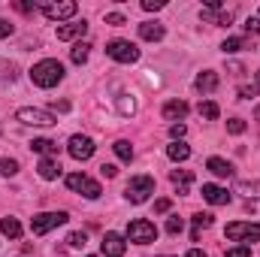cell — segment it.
<instances>
[{"mask_svg":"<svg viewBox=\"0 0 260 257\" xmlns=\"http://www.w3.org/2000/svg\"><path fill=\"white\" fill-rule=\"evenodd\" d=\"M239 194H245V197L257 200V197H260V182H242V185H239Z\"/></svg>","mask_w":260,"mask_h":257,"instance_id":"f546056e","label":"cell"},{"mask_svg":"<svg viewBox=\"0 0 260 257\" xmlns=\"http://www.w3.org/2000/svg\"><path fill=\"white\" fill-rule=\"evenodd\" d=\"M12 30H15V27H12V24H9L6 18H0V40H6V37H12Z\"/></svg>","mask_w":260,"mask_h":257,"instance_id":"60d3db41","label":"cell"},{"mask_svg":"<svg viewBox=\"0 0 260 257\" xmlns=\"http://www.w3.org/2000/svg\"><path fill=\"white\" fill-rule=\"evenodd\" d=\"M67 188L76 191V194H82L85 200H97V197L103 194L100 191V185H97L94 179H88L85 173H70V176H67Z\"/></svg>","mask_w":260,"mask_h":257,"instance_id":"5b68a950","label":"cell"},{"mask_svg":"<svg viewBox=\"0 0 260 257\" xmlns=\"http://www.w3.org/2000/svg\"><path fill=\"white\" fill-rule=\"evenodd\" d=\"M112 148H115L118 160H124V164H130V160H133V145H130L127 139H118V142H115Z\"/></svg>","mask_w":260,"mask_h":257,"instance_id":"d4e9b609","label":"cell"},{"mask_svg":"<svg viewBox=\"0 0 260 257\" xmlns=\"http://www.w3.org/2000/svg\"><path fill=\"white\" fill-rule=\"evenodd\" d=\"M100 173H103L106 179H112V176H115L118 170H115V164H103V167H100Z\"/></svg>","mask_w":260,"mask_h":257,"instance_id":"ee69618b","label":"cell"},{"mask_svg":"<svg viewBox=\"0 0 260 257\" xmlns=\"http://www.w3.org/2000/svg\"><path fill=\"white\" fill-rule=\"evenodd\" d=\"M88 52H91V46H88V43H76V46H73V52H70L73 64H85V61H88Z\"/></svg>","mask_w":260,"mask_h":257,"instance_id":"484cf974","label":"cell"},{"mask_svg":"<svg viewBox=\"0 0 260 257\" xmlns=\"http://www.w3.org/2000/svg\"><path fill=\"white\" fill-rule=\"evenodd\" d=\"M185 257H206V251H203V248H191Z\"/></svg>","mask_w":260,"mask_h":257,"instance_id":"f6af8a7d","label":"cell"},{"mask_svg":"<svg viewBox=\"0 0 260 257\" xmlns=\"http://www.w3.org/2000/svg\"><path fill=\"white\" fill-rule=\"evenodd\" d=\"M185 115H188V103H185V100H170V103H164V118H167V121L179 124V121H185Z\"/></svg>","mask_w":260,"mask_h":257,"instance_id":"4fadbf2b","label":"cell"},{"mask_svg":"<svg viewBox=\"0 0 260 257\" xmlns=\"http://www.w3.org/2000/svg\"><path fill=\"white\" fill-rule=\"evenodd\" d=\"M254 118H257V121H260V106H257V112H254Z\"/></svg>","mask_w":260,"mask_h":257,"instance_id":"c3c4849f","label":"cell"},{"mask_svg":"<svg viewBox=\"0 0 260 257\" xmlns=\"http://www.w3.org/2000/svg\"><path fill=\"white\" fill-rule=\"evenodd\" d=\"M37 170H40V179H46V182H55V179L61 176V164H58V157H43Z\"/></svg>","mask_w":260,"mask_h":257,"instance_id":"e0dca14e","label":"cell"},{"mask_svg":"<svg viewBox=\"0 0 260 257\" xmlns=\"http://www.w3.org/2000/svg\"><path fill=\"white\" fill-rule=\"evenodd\" d=\"M203 200L212 203V206H227L230 203V194H227V188H221V185H203Z\"/></svg>","mask_w":260,"mask_h":257,"instance_id":"5bb4252c","label":"cell"},{"mask_svg":"<svg viewBox=\"0 0 260 257\" xmlns=\"http://www.w3.org/2000/svg\"><path fill=\"white\" fill-rule=\"evenodd\" d=\"M106 24H112V27H121V24H127V18H124L121 12H109V15H106Z\"/></svg>","mask_w":260,"mask_h":257,"instance_id":"e575fe53","label":"cell"},{"mask_svg":"<svg viewBox=\"0 0 260 257\" xmlns=\"http://www.w3.org/2000/svg\"><path fill=\"white\" fill-rule=\"evenodd\" d=\"M0 233L9 236V239H18V236H21V224H18V218H12V215L0 218Z\"/></svg>","mask_w":260,"mask_h":257,"instance_id":"44dd1931","label":"cell"},{"mask_svg":"<svg viewBox=\"0 0 260 257\" xmlns=\"http://www.w3.org/2000/svg\"><path fill=\"white\" fill-rule=\"evenodd\" d=\"M30 148H34V151H40V154H49V157H52V154H58V142H52V139H46V136L34 139V142H30Z\"/></svg>","mask_w":260,"mask_h":257,"instance_id":"7402d4cb","label":"cell"},{"mask_svg":"<svg viewBox=\"0 0 260 257\" xmlns=\"http://www.w3.org/2000/svg\"><path fill=\"white\" fill-rule=\"evenodd\" d=\"M194 88L200 91V94H212V91L218 88V73H212V70H203V73L197 76Z\"/></svg>","mask_w":260,"mask_h":257,"instance_id":"ac0fdd59","label":"cell"},{"mask_svg":"<svg viewBox=\"0 0 260 257\" xmlns=\"http://www.w3.org/2000/svg\"><path fill=\"white\" fill-rule=\"evenodd\" d=\"M170 133H173V139H182V136L188 133V127H185V124L179 121V124H173V127H170Z\"/></svg>","mask_w":260,"mask_h":257,"instance_id":"b9f144b4","label":"cell"},{"mask_svg":"<svg viewBox=\"0 0 260 257\" xmlns=\"http://www.w3.org/2000/svg\"><path fill=\"white\" fill-rule=\"evenodd\" d=\"M61 79H64V64L55 58H46V61L34 64V70H30V82L37 88H55Z\"/></svg>","mask_w":260,"mask_h":257,"instance_id":"6da1fadb","label":"cell"},{"mask_svg":"<svg viewBox=\"0 0 260 257\" xmlns=\"http://www.w3.org/2000/svg\"><path fill=\"white\" fill-rule=\"evenodd\" d=\"M67 242H70L73 248H82V245L88 242V233H82V230H76V233H70V236H67Z\"/></svg>","mask_w":260,"mask_h":257,"instance_id":"1f68e13d","label":"cell"},{"mask_svg":"<svg viewBox=\"0 0 260 257\" xmlns=\"http://www.w3.org/2000/svg\"><path fill=\"white\" fill-rule=\"evenodd\" d=\"M170 182H173V188L179 194H188L191 185H194V176H191V170H173L170 173Z\"/></svg>","mask_w":260,"mask_h":257,"instance_id":"2e32d148","label":"cell"},{"mask_svg":"<svg viewBox=\"0 0 260 257\" xmlns=\"http://www.w3.org/2000/svg\"><path fill=\"white\" fill-rule=\"evenodd\" d=\"M67 212H43V215H34V221H30V233L34 236H43V233H49V230H55V227H61L67 224Z\"/></svg>","mask_w":260,"mask_h":257,"instance_id":"8992f818","label":"cell"},{"mask_svg":"<svg viewBox=\"0 0 260 257\" xmlns=\"http://www.w3.org/2000/svg\"><path fill=\"white\" fill-rule=\"evenodd\" d=\"M55 109H58V112H67V109H70V103H67V100H61V103H55Z\"/></svg>","mask_w":260,"mask_h":257,"instance_id":"7dc6e473","label":"cell"},{"mask_svg":"<svg viewBox=\"0 0 260 257\" xmlns=\"http://www.w3.org/2000/svg\"><path fill=\"white\" fill-rule=\"evenodd\" d=\"M106 55H109L112 61H118V64H133V61H139V49H136L130 40H112V43L106 46Z\"/></svg>","mask_w":260,"mask_h":257,"instance_id":"52a82bcc","label":"cell"},{"mask_svg":"<svg viewBox=\"0 0 260 257\" xmlns=\"http://www.w3.org/2000/svg\"><path fill=\"white\" fill-rule=\"evenodd\" d=\"M91 257H94V254H91Z\"/></svg>","mask_w":260,"mask_h":257,"instance_id":"f907efd6","label":"cell"},{"mask_svg":"<svg viewBox=\"0 0 260 257\" xmlns=\"http://www.w3.org/2000/svg\"><path fill=\"white\" fill-rule=\"evenodd\" d=\"M15 118L21 124H30V127H52V124H58V118L49 109H34V106H21L15 112Z\"/></svg>","mask_w":260,"mask_h":257,"instance_id":"3957f363","label":"cell"},{"mask_svg":"<svg viewBox=\"0 0 260 257\" xmlns=\"http://www.w3.org/2000/svg\"><path fill=\"white\" fill-rule=\"evenodd\" d=\"M245 46H248V40H242V37H227V40L221 43L224 55H236V52H242Z\"/></svg>","mask_w":260,"mask_h":257,"instance_id":"cb8c5ba5","label":"cell"},{"mask_svg":"<svg viewBox=\"0 0 260 257\" xmlns=\"http://www.w3.org/2000/svg\"><path fill=\"white\" fill-rule=\"evenodd\" d=\"M206 167H209L218 179H230V176H233V164H230V160H224V157H209V160H206Z\"/></svg>","mask_w":260,"mask_h":257,"instance_id":"ffe728a7","label":"cell"},{"mask_svg":"<svg viewBox=\"0 0 260 257\" xmlns=\"http://www.w3.org/2000/svg\"><path fill=\"white\" fill-rule=\"evenodd\" d=\"M151 194H154V179L151 176H133L127 182V188H124V197L130 203H145Z\"/></svg>","mask_w":260,"mask_h":257,"instance_id":"277c9868","label":"cell"},{"mask_svg":"<svg viewBox=\"0 0 260 257\" xmlns=\"http://www.w3.org/2000/svg\"><path fill=\"white\" fill-rule=\"evenodd\" d=\"M94 139L91 136H82V133H76V136H70V142H67V151H70V157H76V160H88L91 154H94Z\"/></svg>","mask_w":260,"mask_h":257,"instance_id":"9c48e42d","label":"cell"},{"mask_svg":"<svg viewBox=\"0 0 260 257\" xmlns=\"http://www.w3.org/2000/svg\"><path fill=\"white\" fill-rule=\"evenodd\" d=\"M142 9H148V12H157V9H164V0H142Z\"/></svg>","mask_w":260,"mask_h":257,"instance_id":"f35d334b","label":"cell"},{"mask_svg":"<svg viewBox=\"0 0 260 257\" xmlns=\"http://www.w3.org/2000/svg\"><path fill=\"white\" fill-rule=\"evenodd\" d=\"M200 18H203V21H209V24H218V27H227V24L233 21V12H230V9H209V6H203V12H200Z\"/></svg>","mask_w":260,"mask_h":257,"instance_id":"7c38bea8","label":"cell"},{"mask_svg":"<svg viewBox=\"0 0 260 257\" xmlns=\"http://www.w3.org/2000/svg\"><path fill=\"white\" fill-rule=\"evenodd\" d=\"M85 30H88V24H85V21L61 24V27H58V40H79V37H85Z\"/></svg>","mask_w":260,"mask_h":257,"instance_id":"d6986e66","label":"cell"},{"mask_svg":"<svg viewBox=\"0 0 260 257\" xmlns=\"http://www.w3.org/2000/svg\"><path fill=\"white\" fill-rule=\"evenodd\" d=\"M257 88H260V73H257Z\"/></svg>","mask_w":260,"mask_h":257,"instance_id":"681fc988","label":"cell"},{"mask_svg":"<svg viewBox=\"0 0 260 257\" xmlns=\"http://www.w3.org/2000/svg\"><path fill=\"white\" fill-rule=\"evenodd\" d=\"M257 85H242V88H239V97H242V100H251V97H257Z\"/></svg>","mask_w":260,"mask_h":257,"instance_id":"d590c367","label":"cell"},{"mask_svg":"<svg viewBox=\"0 0 260 257\" xmlns=\"http://www.w3.org/2000/svg\"><path fill=\"white\" fill-rule=\"evenodd\" d=\"M154 239H157V227H154L151 221L136 218V221L127 224V242H133V245H148V242H154Z\"/></svg>","mask_w":260,"mask_h":257,"instance_id":"7a4b0ae2","label":"cell"},{"mask_svg":"<svg viewBox=\"0 0 260 257\" xmlns=\"http://www.w3.org/2000/svg\"><path fill=\"white\" fill-rule=\"evenodd\" d=\"M245 30H248V34H260V15H248Z\"/></svg>","mask_w":260,"mask_h":257,"instance_id":"74e56055","label":"cell"},{"mask_svg":"<svg viewBox=\"0 0 260 257\" xmlns=\"http://www.w3.org/2000/svg\"><path fill=\"white\" fill-rule=\"evenodd\" d=\"M15 9H18V12H24V15L37 12V6H34V3H27V0H18V3H15Z\"/></svg>","mask_w":260,"mask_h":257,"instance_id":"ab89813d","label":"cell"},{"mask_svg":"<svg viewBox=\"0 0 260 257\" xmlns=\"http://www.w3.org/2000/svg\"><path fill=\"white\" fill-rule=\"evenodd\" d=\"M15 76H18V67L9 61H0V82H15Z\"/></svg>","mask_w":260,"mask_h":257,"instance_id":"83f0119b","label":"cell"},{"mask_svg":"<svg viewBox=\"0 0 260 257\" xmlns=\"http://www.w3.org/2000/svg\"><path fill=\"white\" fill-rule=\"evenodd\" d=\"M230 73L233 76H242V64H230Z\"/></svg>","mask_w":260,"mask_h":257,"instance_id":"bcb514c9","label":"cell"},{"mask_svg":"<svg viewBox=\"0 0 260 257\" xmlns=\"http://www.w3.org/2000/svg\"><path fill=\"white\" fill-rule=\"evenodd\" d=\"M194 227L200 230V227H212V215L209 212H197L194 215Z\"/></svg>","mask_w":260,"mask_h":257,"instance_id":"d6a6232c","label":"cell"},{"mask_svg":"<svg viewBox=\"0 0 260 257\" xmlns=\"http://www.w3.org/2000/svg\"><path fill=\"white\" fill-rule=\"evenodd\" d=\"M182 230H185V221H182L179 215H170V218H167V233L176 236V233H182Z\"/></svg>","mask_w":260,"mask_h":257,"instance_id":"4dcf8cb0","label":"cell"},{"mask_svg":"<svg viewBox=\"0 0 260 257\" xmlns=\"http://www.w3.org/2000/svg\"><path fill=\"white\" fill-rule=\"evenodd\" d=\"M43 15L52 21H64L76 15V3L73 0H58V3H43Z\"/></svg>","mask_w":260,"mask_h":257,"instance_id":"30bf717a","label":"cell"},{"mask_svg":"<svg viewBox=\"0 0 260 257\" xmlns=\"http://www.w3.org/2000/svg\"><path fill=\"white\" fill-rule=\"evenodd\" d=\"M164 34H167V27H164L160 21H142V24H139V37H142V40H148V43L164 40Z\"/></svg>","mask_w":260,"mask_h":257,"instance_id":"9a60e30c","label":"cell"},{"mask_svg":"<svg viewBox=\"0 0 260 257\" xmlns=\"http://www.w3.org/2000/svg\"><path fill=\"white\" fill-rule=\"evenodd\" d=\"M100 248H103V257H124L127 239H124L121 233H106L103 242H100Z\"/></svg>","mask_w":260,"mask_h":257,"instance_id":"8fae6325","label":"cell"},{"mask_svg":"<svg viewBox=\"0 0 260 257\" xmlns=\"http://www.w3.org/2000/svg\"><path fill=\"white\" fill-rule=\"evenodd\" d=\"M197 112H200V115H203V118H206V121H215V118H218V112H221V109H218V103H212V100H203V103H200V109H197Z\"/></svg>","mask_w":260,"mask_h":257,"instance_id":"4316f807","label":"cell"},{"mask_svg":"<svg viewBox=\"0 0 260 257\" xmlns=\"http://www.w3.org/2000/svg\"><path fill=\"white\" fill-rule=\"evenodd\" d=\"M167 154H170V160H188V157H191V148H188L182 139H176V142L167 148Z\"/></svg>","mask_w":260,"mask_h":257,"instance_id":"603a6c76","label":"cell"},{"mask_svg":"<svg viewBox=\"0 0 260 257\" xmlns=\"http://www.w3.org/2000/svg\"><path fill=\"white\" fill-rule=\"evenodd\" d=\"M227 130H230V133H236V136H239V133H242V130H245V121H242V118H230V121H227Z\"/></svg>","mask_w":260,"mask_h":257,"instance_id":"8d00e7d4","label":"cell"},{"mask_svg":"<svg viewBox=\"0 0 260 257\" xmlns=\"http://www.w3.org/2000/svg\"><path fill=\"white\" fill-rule=\"evenodd\" d=\"M15 173H18V160L3 157V160H0V176H6V179H9V176H15Z\"/></svg>","mask_w":260,"mask_h":257,"instance_id":"f1b7e54d","label":"cell"},{"mask_svg":"<svg viewBox=\"0 0 260 257\" xmlns=\"http://www.w3.org/2000/svg\"><path fill=\"white\" fill-rule=\"evenodd\" d=\"M227 239L233 242H260V224H245V221H236V224H227Z\"/></svg>","mask_w":260,"mask_h":257,"instance_id":"ba28073f","label":"cell"},{"mask_svg":"<svg viewBox=\"0 0 260 257\" xmlns=\"http://www.w3.org/2000/svg\"><path fill=\"white\" fill-rule=\"evenodd\" d=\"M227 257H251V248L248 245H233V248H227Z\"/></svg>","mask_w":260,"mask_h":257,"instance_id":"836d02e7","label":"cell"},{"mask_svg":"<svg viewBox=\"0 0 260 257\" xmlns=\"http://www.w3.org/2000/svg\"><path fill=\"white\" fill-rule=\"evenodd\" d=\"M170 206H173V203L164 197V200H157V203H154V212H160V215H164V212H170Z\"/></svg>","mask_w":260,"mask_h":257,"instance_id":"7bdbcfd3","label":"cell"}]
</instances>
